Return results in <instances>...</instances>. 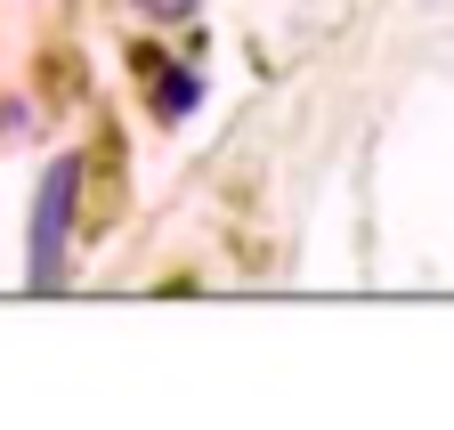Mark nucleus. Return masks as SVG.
Segmentation results:
<instances>
[{
    "instance_id": "obj_1",
    "label": "nucleus",
    "mask_w": 454,
    "mask_h": 430,
    "mask_svg": "<svg viewBox=\"0 0 454 430\" xmlns=\"http://www.w3.org/2000/svg\"><path fill=\"white\" fill-rule=\"evenodd\" d=\"M74 203H82V154H57L41 171V195H33V293H57L66 285V244H74Z\"/></svg>"
},
{
    "instance_id": "obj_2",
    "label": "nucleus",
    "mask_w": 454,
    "mask_h": 430,
    "mask_svg": "<svg viewBox=\"0 0 454 430\" xmlns=\"http://www.w3.org/2000/svg\"><path fill=\"white\" fill-rule=\"evenodd\" d=\"M187 106H195V74H187V66H154V114L179 122Z\"/></svg>"
},
{
    "instance_id": "obj_3",
    "label": "nucleus",
    "mask_w": 454,
    "mask_h": 430,
    "mask_svg": "<svg viewBox=\"0 0 454 430\" xmlns=\"http://www.w3.org/2000/svg\"><path fill=\"white\" fill-rule=\"evenodd\" d=\"M138 9H146V17H162V25H179V17L195 9V0H138Z\"/></svg>"
}]
</instances>
